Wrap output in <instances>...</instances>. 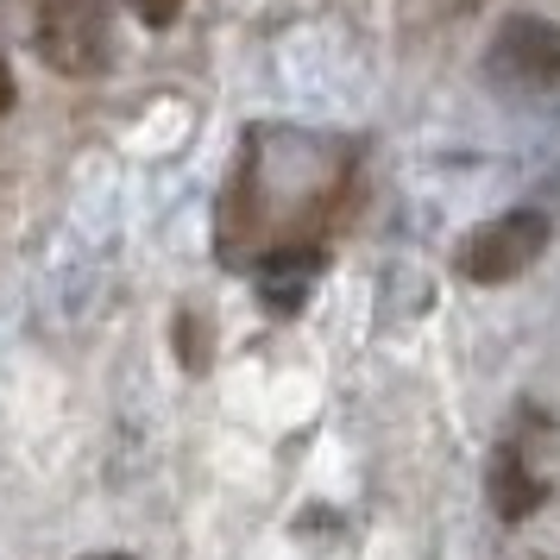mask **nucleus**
<instances>
[{
  "label": "nucleus",
  "mask_w": 560,
  "mask_h": 560,
  "mask_svg": "<svg viewBox=\"0 0 560 560\" xmlns=\"http://www.w3.org/2000/svg\"><path fill=\"white\" fill-rule=\"evenodd\" d=\"M32 45L57 77H102L114 63V0H38Z\"/></svg>",
  "instance_id": "obj_1"
},
{
  "label": "nucleus",
  "mask_w": 560,
  "mask_h": 560,
  "mask_svg": "<svg viewBox=\"0 0 560 560\" xmlns=\"http://www.w3.org/2000/svg\"><path fill=\"white\" fill-rule=\"evenodd\" d=\"M548 233L555 228H548L541 208H504V214H491V221H479L459 240V278L485 283V290L516 283L535 258L548 253Z\"/></svg>",
  "instance_id": "obj_2"
},
{
  "label": "nucleus",
  "mask_w": 560,
  "mask_h": 560,
  "mask_svg": "<svg viewBox=\"0 0 560 560\" xmlns=\"http://www.w3.org/2000/svg\"><path fill=\"white\" fill-rule=\"evenodd\" d=\"M485 77L516 89V95H560V20L510 13L504 26L491 32Z\"/></svg>",
  "instance_id": "obj_3"
},
{
  "label": "nucleus",
  "mask_w": 560,
  "mask_h": 560,
  "mask_svg": "<svg viewBox=\"0 0 560 560\" xmlns=\"http://www.w3.org/2000/svg\"><path fill=\"white\" fill-rule=\"evenodd\" d=\"M541 504H548V479H535L523 447L504 441V447L491 454V510H498L504 523H523V516H535Z\"/></svg>",
  "instance_id": "obj_4"
},
{
  "label": "nucleus",
  "mask_w": 560,
  "mask_h": 560,
  "mask_svg": "<svg viewBox=\"0 0 560 560\" xmlns=\"http://www.w3.org/2000/svg\"><path fill=\"white\" fill-rule=\"evenodd\" d=\"M322 278V253L315 246H278V253L265 258V271H258V290H265V303L278 308V315H290V308L308 303V283Z\"/></svg>",
  "instance_id": "obj_5"
},
{
  "label": "nucleus",
  "mask_w": 560,
  "mask_h": 560,
  "mask_svg": "<svg viewBox=\"0 0 560 560\" xmlns=\"http://www.w3.org/2000/svg\"><path fill=\"white\" fill-rule=\"evenodd\" d=\"M132 13H139V20H145L152 32H164V26H177L183 0H132Z\"/></svg>",
  "instance_id": "obj_6"
},
{
  "label": "nucleus",
  "mask_w": 560,
  "mask_h": 560,
  "mask_svg": "<svg viewBox=\"0 0 560 560\" xmlns=\"http://www.w3.org/2000/svg\"><path fill=\"white\" fill-rule=\"evenodd\" d=\"M13 95H20V82H13V63L0 51V114H13Z\"/></svg>",
  "instance_id": "obj_7"
},
{
  "label": "nucleus",
  "mask_w": 560,
  "mask_h": 560,
  "mask_svg": "<svg viewBox=\"0 0 560 560\" xmlns=\"http://www.w3.org/2000/svg\"><path fill=\"white\" fill-rule=\"evenodd\" d=\"M82 560H132V555H82Z\"/></svg>",
  "instance_id": "obj_8"
}]
</instances>
